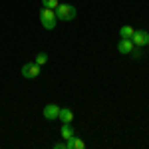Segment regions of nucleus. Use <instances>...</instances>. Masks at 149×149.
Returning a JSON list of instances; mask_svg holds the SVG:
<instances>
[{
  "label": "nucleus",
  "instance_id": "nucleus-1",
  "mask_svg": "<svg viewBox=\"0 0 149 149\" xmlns=\"http://www.w3.org/2000/svg\"><path fill=\"white\" fill-rule=\"evenodd\" d=\"M76 16H78V10H76L74 4L64 2V4H58V6H56V18H58V20L70 22V20H74Z\"/></svg>",
  "mask_w": 149,
  "mask_h": 149
},
{
  "label": "nucleus",
  "instance_id": "nucleus-2",
  "mask_svg": "<svg viewBox=\"0 0 149 149\" xmlns=\"http://www.w3.org/2000/svg\"><path fill=\"white\" fill-rule=\"evenodd\" d=\"M40 22H42V28H44V30H54L56 24H58L56 10H52V8H42V10H40Z\"/></svg>",
  "mask_w": 149,
  "mask_h": 149
},
{
  "label": "nucleus",
  "instance_id": "nucleus-3",
  "mask_svg": "<svg viewBox=\"0 0 149 149\" xmlns=\"http://www.w3.org/2000/svg\"><path fill=\"white\" fill-rule=\"evenodd\" d=\"M20 74H22L26 80H34V78L40 76V66H38L36 62H28V64H24V66H22Z\"/></svg>",
  "mask_w": 149,
  "mask_h": 149
},
{
  "label": "nucleus",
  "instance_id": "nucleus-4",
  "mask_svg": "<svg viewBox=\"0 0 149 149\" xmlns=\"http://www.w3.org/2000/svg\"><path fill=\"white\" fill-rule=\"evenodd\" d=\"M131 42L135 44V46L143 48L149 44V32H145V30H135L133 32V36H131Z\"/></svg>",
  "mask_w": 149,
  "mask_h": 149
},
{
  "label": "nucleus",
  "instance_id": "nucleus-5",
  "mask_svg": "<svg viewBox=\"0 0 149 149\" xmlns=\"http://www.w3.org/2000/svg\"><path fill=\"white\" fill-rule=\"evenodd\" d=\"M133 46H135V44L131 42V38H121V40L117 42V52H119V54H125V56H127V54H131Z\"/></svg>",
  "mask_w": 149,
  "mask_h": 149
},
{
  "label": "nucleus",
  "instance_id": "nucleus-6",
  "mask_svg": "<svg viewBox=\"0 0 149 149\" xmlns=\"http://www.w3.org/2000/svg\"><path fill=\"white\" fill-rule=\"evenodd\" d=\"M58 113H60V105H56V103H48L46 107H44V117H46L48 121L58 119Z\"/></svg>",
  "mask_w": 149,
  "mask_h": 149
},
{
  "label": "nucleus",
  "instance_id": "nucleus-7",
  "mask_svg": "<svg viewBox=\"0 0 149 149\" xmlns=\"http://www.w3.org/2000/svg\"><path fill=\"white\" fill-rule=\"evenodd\" d=\"M58 119H60L62 123H72V121H74V111H72L70 107H60Z\"/></svg>",
  "mask_w": 149,
  "mask_h": 149
},
{
  "label": "nucleus",
  "instance_id": "nucleus-8",
  "mask_svg": "<svg viewBox=\"0 0 149 149\" xmlns=\"http://www.w3.org/2000/svg\"><path fill=\"white\" fill-rule=\"evenodd\" d=\"M60 135L64 139H70L76 135V131H74V127H72V123H62V129H60Z\"/></svg>",
  "mask_w": 149,
  "mask_h": 149
},
{
  "label": "nucleus",
  "instance_id": "nucleus-9",
  "mask_svg": "<svg viewBox=\"0 0 149 149\" xmlns=\"http://www.w3.org/2000/svg\"><path fill=\"white\" fill-rule=\"evenodd\" d=\"M133 32H135V30H133L129 24H127V26H121V28H119V38H131Z\"/></svg>",
  "mask_w": 149,
  "mask_h": 149
},
{
  "label": "nucleus",
  "instance_id": "nucleus-10",
  "mask_svg": "<svg viewBox=\"0 0 149 149\" xmlns=\"http://www.w3.org/2000/svg\"><path fill=\"white\" fill-rule=\"evenodd\" d=\"M34 62L38 64V66H42V64H46V62H48V54H44V52H40V54L36 56V60H34Z\"/></svg>",
  "mask_w": 149,
  "mask_h": 149
},
{
  "label": "nucleus",
  "instance_id": "nucleus-11",
  "mask_svg": "<svg viewBox=\"0 0 149 149\" xmlns=\"http://www.w3.org/2000/svg\"><path fill=\"white\" fill-rule=\"evenodd\" d=\"M42 4H44V8H52V10H56V6L60 4L58 0H42Z\"/></svg>",
  "mask_w": 149,
  "mask_h": 149
},
{
  "label": "nucleus",
  "instance_id": "nucleus-12",
  "mask_svg": "<svg viewBox=\"0 0 149 149\" xmlns=\"http://www.w3.org/2000/svg\"><path fill=\"white\" fill-rule=\"evenodd\" d=\"M84 147H86V143L80 137H74V149H84Z\"/></svg>",
  "mask_w": 149,
  "mask_h": 149
},
{
  "label": "nucleus",
  "instance_id": "nucleus-13",
  "mask_svg": "<svg viewBox=\"0 0 149 149\" xmlns=\"http://www.w3.org/2000/svg\"><path fill=\"white\" fill-rule=\"evenodd\" d=\"M131 56H133V58H139V56H141V48H139V46H133V50H131Z\"/></svg>",
  "mask_w": 149,
  "mask_h": 149
},
{
  "label": "nucleus",
  "instance_id": "nucleus-14",
  "mask_svg": "<svg viewBox=\"0 0 149 149\" xmlns=\"http://www.w3.org/2000/svg\"><path fill=\"white\" fill-rule=\"evenodd\" d=\"M54 149H66V145H64V143H56V145H54Z\"/></svg>",
  "mask_w": 149,
  "mask_h": 149
}]
</instances>
